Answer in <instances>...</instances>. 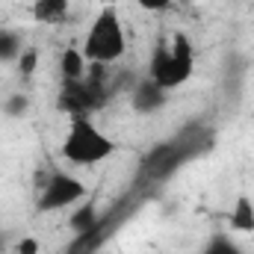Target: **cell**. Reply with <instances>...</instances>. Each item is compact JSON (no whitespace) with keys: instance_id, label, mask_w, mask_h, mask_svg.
Here are the masks:
<instances>
[{"instance_id":"4","label":"cell","mask_w":254,"mask_h":254,"mask_svg":"<svg viewBox=\"0 0 254 254\" xmlns=\"http://www.w3.org/2000/svg\"><path fill=\"white\" fill-rule=\"evenodd\" d=\"M86 198V187L74 178V175H65V172H57L48 178L45 190L39 195V210L42 213H54V210H65L77 201Z\"/></svg>"},{"instance_id":"11","label":"cell","mask_w":254,"mask_h":254,"mask_svg":"<svg viewBox=\"0 0 254 254\" xmlns=\"http://www.w3.org/2000/svg\"><path fill=\"white\" fill-rule=\"evenodd\" d=\"M204 254H243V252H240V246H237L234 240H228V237H213L210 246L204 249Z\"/></svg>"},{"instance_id":"2","label":"cell","mask_w":254,"mask_h":254,"mask_svg":"<svg viewBox=\"0 0 254 254\" xmlns=\"http://www.w3.org/2000/svg\"><path fill=\"white\" fill-rule=\"evenodd\" d=\"M192 68H195L192 45L184 33H178L172 45H160L157 54L151 57V80L163 92H169V89H178L190 80Z\"/></svg>"},{"instance_id":"6","label":"cell","mask_w":254,"mask_h":254,"mask_svg":"<svg viewBox=\"0 0 254 254\" xmlns=\"http://www.w3.org/2000/svg\"><path fill=\"white\" fill-rule=\"evenodd\" d=\"M163 89L148 77V80H142L139 86H136V92H133V110L136 113H151V110H157L160 104H163Z\"/></svg>"},{"instance_id":"3","label":"cell","mask_w":254,"mask_h":254,"mask_svg":"<svg viewBox=\"0 0 254 254\" xmlns=\"http://www.w3.org/2000/svg\"><path fill=\"white\" fill-rule=\"evenodd\" d=\"M116 151V142L104 136L89 119H71L63 139V157L74 166H95Z\"/></svg>"},{"instance_id":"16","label":"cell","mask_w":254,"mask_h":254,"mask_svg":"<svg viewBox=\"0 0 254 254\" xmlns=\"http://www.w3.org/2000/svg\"><path fill=\"white\" fill-rule=\"evenodd\" d=\"M104 3H113V0H104Z\"/></svg>"},{"instance_id":"14","label":"cell","mask_w":254,"mask_h":254,"mask_svg":"<svg viewBox=\"0 0 254 254\" xmlns=\"http://www.w3.org/2000/svg\"><path fill=\"white\" fill-rule=\"evenodd\" d=\"M142 9H151V12H163V9H169V3L172 0H136Z\"/></svg>"},{"instance_id":"7","label":"cell","mask_w":254,"mask_h":254,"mask_svg":"<svg viewBox=\"0 0 254 254\" xmlns=\"http://www.w3.org/2000/svg\"><path fill=\"white\" fill-rule=\"evenodd\" d=\"M231 228L237 234H252L254 231V201L249 195H240L231 210Z\"/></svg>"},{"instance_id":"9","label":"cell","mask_w":254,"mask_h":254,"mask_svg":"<svg viewBox=\"0 0 254 254\" xmlns=\"http://www.w3.org/2000/svg\"><path fill=\"white\" fill-rule=\"evenodd\" d=\"M24 48L18 45V36L9 33V30H0V60H18Z\"/></svg>"},{"instance_id":"8","label":"cell","mask_w":254,"mask_h":254,"mask_svg":"<svg viewBox=\"0 0 254 254\" xmlns=\"http://www.w3.org/2000/svg\"><path fill=\"white\" fill-rule=\"evenodd\" d=\"M60 71H63L65 80H83L89 74V60L83 57L80 48H68L60 60Z\"/></svg>"},{"instance_id":"12","label":"cell","mask_w":254,"mask_h":254,"mask_svg":"<svg viewBox=\"0 0 254 254\" xmlns=\"http://www.w3.org/2000/svg\"><path fill=\"white\" fill-rule=\"evenodd\" d=\"M39 252H42V243L36 237H24L18 243V254H39Z\"/></svg>"},{"instance_id":"10","label":"cell","mask_w":254,"mask_h":254,"mask_svg":"<svg viewBox=\"0 0 254 254\" xmlns=\"http://www.w3.org/2000/svg\"><path fill=\"white\" fill-rule=\"evenodd\" d=\"M36 68H39V51L36 48H24L18 54V71H21V77H30Z\"/></svg>"},{"instance_id":"13","label":"cell","mask_w":254,"mask_h":254,"mask_svg":"<svg viewBox=\"0 0 254 254\" xmlns=\"http://www.w3.org/2000/svg\"><path fill=\"white\" fill-rule=\"evenodd\" d=\"M89 219H92V207L86 204V207H83V213H74V219H71V225H74V228H89V225H92Z\"/></svg>"},{"instance_id":"5","label":"cell","mask_w":254,"mask_h":254,"mask_svg":"<svg viewBox=\"0 0 254 254\" xmlns=\"http://www.w3.org/2000/svg\"><path fill=\"white\" fill-rule=\"evenodd\" d=\"M68 18V0H33V21L39 24H63Z\"/></svg>"},{"instance_id":"1","label":"cell","mask_w":254,"mask_h":254,"mask_svg":"<svg viewBox=\"0 0 254 254\" xmlns=\"http://www.w3.org/2000/svg\"><path fill=\"white\" fill-rule=\"evenodd\" d=\"M125 54V27H122V18L113 6L101 9L86 33V42H83V57L89 63L98 65H110L116 63L119 57Z\"/></svg>"},{"instance_id":"15","label":"cell","mask_w":254,"mask_h":254,"mask_svg":"<svg viewBox=\"0 0 254 254\" xmlns=\"http://www.w3.org/2000/svg\"><path fill=\"white\" fill-rule=\"evenodd\" d=\"M9 104H12V107H9V113H24V107H27V98H21V95H18V98H12Z\"/></svg>"}]
</instances>
